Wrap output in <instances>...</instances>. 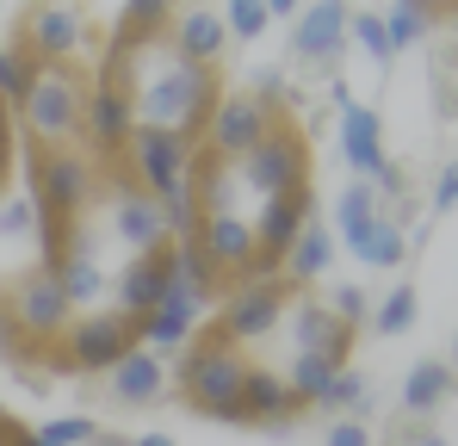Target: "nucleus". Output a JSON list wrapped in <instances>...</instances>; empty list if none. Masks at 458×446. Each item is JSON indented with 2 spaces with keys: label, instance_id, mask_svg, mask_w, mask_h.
<instances>
[{
  "label": "nucleus",
  "instance_id": "10",
  "mask_svg": "<svg viewBox=\"0 0 458 446\" xmlns=\"http://www.w3.org/2000/svg\"><path fill=\"white\" fill-rule=\"evenodd\" d=\"M192 137H174V131H149V124H137L131 131V143H124V167H131V180L161 199L167 186H180V180H192Z\"/></svg>",
  "mask_w": 458,
  "mask_h": 446
},
{
  "label": "nucleus",
  "instance_id": "15",
  "mask_svg": "<svg viewBox=\"0 0 458 446\" xmlns=\"http://www.w3.org/2000/svg\"><path fill=\"white\" fill-rule=\"evenodd\" d=\"M298 416H304V397H292V384H285L279 372L248 366V378H242V422H254V428H267V434H285Z\"/></svg>",
  "mask_w": 458,
  "mask_h": 446
},
{
  "label": "nucleus",
  "instance_id": "1",
  "mask_svg": "<svg viewBox=\"0 0 458 446\" xmlns=\"http://www.w3.org/2000/svg\"><path fill=\"white\" fill-rule=\"evenodd\" d=\"M217 93H224V74L205 69V63H186V56L167 50V44H143V50H131V63H124L131 118L149 124V131H174V137H192V143H199V131H205Z\"/></svg>",
  "mask_w": 458,
  "mask_h": 446
},
{
  "label": "nucleus",
  "instance_id": "43",
  "mask_svg": "<svg viewBox=\"0 0 458 446\" xmlns=\"http://www.w3.org/2000/svg\"><path fill=\"white\" fill-rule=\"evenodd\" d=\"M328 99H335V112H347V106H353V87L335 74V81H328Z\"/></svg>",
  "mask_w": 458,
  "mask_h": 446
},
{
  "label": "nucleus",
  "instance_id": "17",
  "mask_svg": "<svg viewBox=\"0 0 458 446\" xmlns=\"http://www.w3.org/2000/svg\"><path fill=\"white\" fill-rule=\"evenodd\" d=\"M167 50H180L186 63H205V69H217V56L229 50V31L224 19L211 13V6H199V0H180L174 6V19H167V38H161Z\"/></svg>",
  "mask_w": 458,
  "mask_h": 446
},
{
  "label": "nucleus",
  "instance_id": "27",
  "mask_svg": "<svg viewBox=\"0 0 458 446\" xmlns=\"http://www.w3.org/2000/svg\"><path fill=\"white\" fill-rule=\"evenodd\" d=\"M353 254H360L366 267H403V261H409V229H403V223H390L378 211V218H372V229L353 242Z\"/></svg>",
  "mask_w": 458,
  "mask_h": 446
},
{
  "label": "nucleus",
  "instance_id": "24",
  "mask_svg": "<svg viewBox=\"0 0 458 446\" xmlns=\"http://www.w3.org/2000/svg\"><path fill=\"white\" fill-rule=\"evenodd\" d=\"M453 397V360H415L403 378V409L409 416H434Z\"/></svg>",
  "mask_w": 458,
  "mask_h": 446
},
{
  "label": "nucleus",
  "instance_id": "18",
  "mask_svg": "<svg viewBox=\"0 0 458 446\" xmlns=\"http://www.w3.org/2000/svg\"><path fill=\"white\" fill-rule=\"evenodd\" d=\"M99 254L106 248H93V229H75V248L63 254V267L50 273L63 297H69V310H99V297H106V267H99Z\"/></svg>",
  "mask_w": 458,
  "mask_h": 446
},
{
  "label": "nucleus",
  "instance_id": "50",
  "mask_svg": "<svg viewBox=\"0 0 458 446\" xmlns=\"http://www.w3.org/2000/svg\"><path fill=\"white\" fill-rule=\"evenodd\" d=\"M0 13H6V0H0Z\"/></svg>",
  "mask_w": 458,
  "mask_h": 446
},
{
  "label": "nucleus",
  "instance_id": "9",
  "mask_svg": "<svg viewBox=\"0 0 458 446\" xmlns=\"http://www.w3.org/2000/svg\"><path fill=\"white\" fill-rule=\"evenodd\" d=\"M0 304H6V316L19 322V335H25L31 347H44V354L63 341V329H69V316H75V310H69V297H63V286H56L44 267H38V273H25L13 292H0Z\"/></svg>",
  "mask_w": 458,
  "mask_h": 446
},
{
  "label": "nucleus",
  "instance_id": "49",
  "mask_svg": "<svg viewBox=\"0 0 458 446\" xmlns=\"http://www.w3.org/2000/svg\"><path fill=\"white\" fill-rule=\"evenodd\" d=\"M0 186H6V167H0Z\"/></svg>",
  "mask_w": 458,
  "mask_h": 446
},
{
  "label": "nucleus",
  "instance_id": "30",
  "mask_svg": "<svg viewBox=\"0 0 458 446\" xmlns=\"http://www.w3.org/2000/svg\"><path fill=\"white\" fill-rule=\"evenodd\" d=\"M75 229H81V223L44 218V211H38V223H31V242H38V267H44V273H56V267H63V254L75 248Z\"/></svg>",
  "mask_w": 458,
  "mask_h": 446
},
{
  "label": "nucleus",
  "instance_id": "35",
  "mask_svg": "<svg viewBox=\"0 0 458 446\" xmlns=\"http://www.w3.org/2000/svg\"><path fill=\"white\" fill-rule=\"evenodd\" d=\"M328 316H335L341 329H360V322L372 316V292H366V286H353V279H341L335 297H328Z\"/></svg>",
  "mask_w": 458,
  "mask_h": 446
},
{
  "label": "nucleus",
  "instance_id": "14",
  "mask_svg": "<svg viewBox=\"0 0 458 446\" xmlns=\"http://www.w3.org/2000/svg\"><path fill=\"white\" fill-rule=\"evenodd\" d=\"M341 44H347V0H310L304 13H298V25H292L298 63L304 69H335Z\"/></svg>",
  "mask_w": 458,
  "mask_h": 446
},
{
  "label": "nucleus",
  "instance_id": "44",
  "mask_svg": "<svg viewBox=\"0 0 458 446\" xmlns=\"http://www.w3.org/2000/svg\"><path fill=\"white\" fill-rule=\"evenodd\" d=\"M304 0H267V19H285V13H298Z\"/></svg>",
  "mask_w": 458,
  "mask_h": 446
},
{
  "label": "nucleus",
  "instance_id": "31",
  "mask_svg": "<svg viewBox=\"0 0 458 446\" xmlns=\"http://www.w3.org/2000/svg\"><path fill=\"white\" fill-rule=\"evenodd\" d=\"M341 366H328V360H316V354H292V372H279L285 384H292V397H304V409H316V397L328 390V378Z\"/></svg>",
  "mask_w": 458,
  "mask_h": 446
},
{
  "label": "nucleus",
  "instance_id": "4",
  "mask_svg": "<svg viewBox=\"0 0 458 446\" xmlns=\"http://www.w3.org/2000/svg\"><path fill=\"white\" fill-rule=\"evenodd\" d=\"M131 347H143V329L131 316H118V310H81V316H69L63 341L44 360L56 372H112Z\"/></svg>",
  "mask_w": 458,
  "mask_h": 446
},
{
  "label": "nucleus",
  "instance_id": "6",
  "mask_svg": "<svg viewBox=\"0 0 458 446\" xmlns=\"http://www.w3.org/2000/svg\"><path fill=\"white\" fill-rule=\"evenodd\" d=\"M87 44H93V19H87L81 0H31L25 31H19L13 50L25 63H38V69H63V63H75Z\"/></svg>",
  "mask_w": 458,
  "mask_h": 446
},
{
  "label": "nucleus",
  "instance_id": "26",
  "mask_svg": "<svg viewBox=\"0 0 458 446\" xmlns=\"http://www.w3.org/2000/svg\"><path fill=\"white\" fill-rule=\"evenodd\" d=\"M174 6H180V0H124V13H118V44H131V50L161 44V38H167Z\"/></svg>",
  "mask_w": 458,
  "mask_h": 446
},
{
  "label": "nucleus",
  "instance_id": "23",
  "mask_svg": "<svg viewBox=\"0 0 458 446\" xmlns=\"http://www.w3.org/2000/svg\"><path fill=\"white\" fill-rule=\"evenodd\" d=\"M161 390H167V360H155L149 347H131L118 366H112V397L118 403H161Z\"/></svg>",
  "mask_w": 458,
  "mask_h": 446
},
{
  "label": "nucleus",
  "instance_id": "20",
  "mask_svg": "<svg viewBox=\"0 0 458 446\" xmlns=\"http://www.w3.org/2000/svg\"><path fill=\"white\" fill-rule=\"evenodd\" d=\"M199 329H205V310H192V304H180V297H161L149 316H143V347H149L155 360H180V347H186Z\"/></svg>",
  "mask_w": 458,
  "mask_h": 446
},
{
  "label": "nucleus",
  "instance_id": "42",
  "mask_svg": "<svg viewBox=\"0 0 458 446\" xmlns=\"http://www.w3.org/2000/svg\"><path fill=\"white\" fill-rule=\"evenodd\" d=\"M403 6H415V13H428L434 25H446V13H453V0H403Z\"/></svg>",
  "mask_w": 458,
  "mask_h": 446
},
{
  "label": "nucleus",
  "instance_id": "2",
  "mask_svg": "<svg viewBox=\"0 0 458 446\" xmlns=\"http://www.w3.org/2000/svg\"><path fill=\"white\" fill-rule=\"evenodd\" d=\"M248 354L229 341L224 329H199L186 347H180V366H174V384H180V403H192L199 416L211 422H242V378H248Z\"/></svg>",
  "mask_w": 458,
  "mask_h": 446
},
{
  "label": "nucleus",
  "instance_id": "22",
  "mask_svg": "<svg viewBox=\"0 0 458 446\" xmlns=\"http://www.w3.org/2000/svg\"><path fill=\"white\" fill-rule=\"evenodd\" d=\"M341 155H347V167L360 174V180H372L384 161V118L378 112H366V106H347L341 112Z\"/></svg>",
  "mask_w": 458,
  "mask_h": 446
},
{
  "label": "nucleus",
  "instance_id": "37",
  "mask_svg": "<svg viewBox=\"0 0 458 446\" xmlns=\"http://www.w3.org/2000/svg\"><path fill=\"white\" fill-rule=\"evenodd\" d=\"M93 434H99V428H93L87 416H56V422H44L31 441H38V446H87Z\"/></svg>",
  "mask_w": 458,
  "mask_h": 446
},
{
  "label": "nucleus",
  "instance_id": "28",
  "mask_svg": "<svg viewBox=\"0 0 458 446\" xmlns=\"http://www.w3.org/2000/svg\"><path fill=\"white\" fill-rule=\"evenodd\" d=\"M372 218H378V193H372L366 180H353V186H347V193L335 199V236H341V242L353 248V242H360V236L372 229Z\"/></svg>",
  "mask_w": 458,
  "mask_h": 446
},
{
  "label": "nucleus",
  "instance_id": "45",
  "mask_svg": "<svg viewBox=\"0 0 458 446\" xmlns=\"http://www.w3.org/2000/svg\"><path fill=\"white\" fill-rule=\"evenodd\" d=\"M403 446H453L446 434H415V441H403Z\"/></svg>",
  "mask_w": 458,
  "mask_h": 446
},
{
  "label": "nucleus",
  "instance_id": "33",
  "mask_svg": "<svg viewBox=\"0 0 458 446\" xmlns=\"http://www.w3.org/2000/svg\"><path fill=\"white\" fill-rule=\"evenodd\" d=\"M217 19H224V31L235 38V44H254V38L273 25V19H267V0H229Z\"/></svg>",
  "mask_w": 458,
  "mask_h": 446
},
{
  "label": "nucleus",
  "instance_id": "21",
  "mask_svg": "<svg viewBox=\"0 0 458 446\" xmlns=\"http://www.w3.org/2000/svg\"><path fill=\"white\" fill-rule=\"evenodd\" d=\"M328 267H335V229L310 218V223H304V236H298V242L285 248L279 286H285V292H304V286H316V279H322Z\"/></svg>",
  "mask_w": 458,
  "mask_h": 446
},
{
  "label": "nucleus",
  "instance_id": "25",
  "mask_svg": "<svg viewBox=\"0 0 458 446\" xmlns=\"http://www.w3.org/2000/svg\"><path fill=\"white\" fill-rule=\"evenodd\" d=\"M316 409H328V416H353V422H366V428H372V416H378V397H372L366 372L341 366L335 378H328V390L316 397Z\"/></svg>",
  "mask_w": 458,
  "mask_h": 446
},
{
  "label": "nucleus",
  "instance_id": "39",
  "mask_svg": "<svg viewBox=\"0 0 458 446\" xmlns=\"http://www.w3.org/2000/svg\"><path fill=\"white\" fill-rule=\"evenodd\" d=\"M453 205H458V167H453V161H440V174H434V193H428V211H434V218H446Z\"/></svg>",
  "mask_w": 458,
  "mask_h": 446
},
{
  "label": "nucleus",
  "instance_id": "3",
  "mask_svg": "<svg viewBox=\"0 0 458 446\" xmlns=\"http://www.w3.org/2000/svg\"><path fill=\"white\" fill-rule=\"evenodd\" d=\"M25 167H31V205H38L44 218L87 223V211L106 199L99 167H93L81 149H44V143H31Z\"/></svg>",
  "mask_w": 458,
  "mask_h": 446
},
{
  "label": "nucleus",
  "instance_id": "8",
  "mask_svg": "<svg viewBox=\"0 0 458 446\" xmlns=\"http://www.w3.org/2000/svg\"><path fill=\"white\" fill-rule=\"evenodd\" d=\"M285 304H292V292H285L279 279H235V286L217 297V329H224L229 341L248 354L254 341L279 335V322H285Z\"/></svg>",
  "mask_w": 458,
  "mask_h": 446
},
{
  "label": "nucleus",
  "instance_id": "40",
  "mask_svg": "<svg viewBox=\"0 0 458 446\" xmlns=\"http://www.w3.org/2000/svg\"><path fill=\"white\" fill-rule=\"evenodd\" d=\"M322 446H372V428H366V422H353V416H335Z\"/></svg>",
  "mask_w": 458,
  "mask_h": 446
},
{
  "label": "nucleus",
  "instance_id": "13",
  "mask_svg": "<svg viewBox=\"0 0 458 446\" xmlns=\"http://www.w3.org/2000/svg\"><path fill=\"white\" fill-rule=\"evenodd\" d=\"M285 322H292L298 354H316V360H328V366H347V354H353V329H341V322L328 316V304H322V297L292 292Z\"/></svg>",
  "mask_w": 458,
  "mask_h": 446
},
{
  "label": "nucleus",
  "instance_id": "32",
  "mask_svg": "<svg viewBox=\"0 0 458 446\" xmlns=\"http://www.w3.org/2000/svg\"><path fill=\"white\" fill-rule=\"evenodd\" d=\"M384 19V38H390V50H409V44H428L434 38V19L428 13H415V6H390V13H378Z\"/></svg>",
  "mask_w": 458,
  "mask_h": 446
},
{
  "label": "nucleus",
  "instance_id": "12",
  "mask_svg": "<svg viewBox=\"0 0 458 446\" xmlns=\"http://www.w3.org/2000/svg\"><path fill=\"white\" fill-rule=\"evenodd\" d=\"M131 131H137V118H131V99H124V87H87V99H81V137L93 143V155L112 167V161H124V143H131Z\"/></svg>",
  "mask_w": 458,
  "mask_h": 446
},
{
  "label": "nucleus",
  "instance_id": "38",
  "mask_svg": "<svg viewBox=\"0 0 458 446\" xmlns=\"http://www.w3.org/2000/svg\"><path fill=\"white\" fill-rule=\"evenodd\" d=\"M31 223H38V205L31 199H0V236H31Z\"/></svg>",
  "mask_w": 458,
  "mask_h": 446
},
{
  "label": "nucleus",
  "instance_id": "34",
  "mask_svg": "<svg viewBox=\"0 0 458 446\" xmlns=\"http://www.w3.org/2000/svg\"><path fill=\"white\" fill-rule=\"evenodd\" d=\"M31 81H38V63H25L13 44H0V99L19 106V99L31 93Z\"/></svg>",
  "mask_w": 458,
  "mask_h": 446
},
{
  "label": "nucleus",
  "instance_id": "46",
  "mask_svg": "<svg viewBox=\"0 0 458 446\" xmlns=\"http://www.w3.org/2000/svg\"><path fill=\"white\" fill-rule=\"evenodd\" d=\"M131 446H174V441H167V434H137Z\"/></svg>",
  "mask_w": 458,
  "mask_h": 446
},
{
  "label": "nucleus",
  "instance_id": "11",
  "mask_svg": "<svg viewBox=\"0 0 458 446\" xmlns=\"http://www.w3.org/2000/svg\"><path fill=\"white\" fill-rule=\"evenodd\" d=\"M267 124H273V112H267L254 93H217L211 118H205V131H199V149L235 161V155H248V149L267 137Z\"/></svg>",
  "mask_w": 458,
  "mask_h": 446
},
{
  "label": "nucleus",
  "instance_id": "29",
  "mask_svg": "<svg viewBox=\"0 0 458 446\" xmlns=\"http://www.w3.org/2000/svg\"><path fill=\"white\" fill-rule=\"evenodd\" d=\"M415 286H396V292H384L378 304H372V316H366V322H372V329H378V335H409V329H415V316H421V304H415Z\"/></svg>",
  "mask_w": 458,
  "mask_h": 446
},
{
  "label": "nucleus",
  "instance_id": "16",
  "mask_svg": "<svg viewBox=\"0 0 458 446\" xmlns=\"http://www.w3.org/2000/svg\"><path fill=\"white\" fill-rule=\"evenodd\" d=\"M192 242H199V254L217 267V279H224V286H235V279H248V273H254V223L217 218V211H211V218L199 223V236H192Z\"/></svg>",
  "mask_w": 458,
  "mask_h": 446
},
{
  "label": "nucleus",
  "instance_id": "19",
  "mask_svg": "<svg viewBox=\"0 0 458 446\" xmlns=\"http://www.w3.org/2000/svg\"><path fill=\"white\" fill-rule=\"evenodd\" d=\"M161 292H167V273H161V254H131L124 261V273L112 279V310L118 316H131L137 329H143V316H149L155 304H161Z\"/></svg>",
  "mask_w": 458,
  "mask_h": 446
},
{
  "label": "nucleus",
  "instance_id": "5",
  "mask_svg": "<svg viewBox=\"0 0 458 446\" xmlns=\"http://www.w3.org/2000/svg\"><path fill=\"white\" fill-rule=\"evenodd\" d=\"M81 99H87V74H81V63H63V69H38L31 93L19 99L31 143H44V149L75 143V137H81Z\"/></svg>",
  "mask_w": 458,
  "mask_h": 446
},
{
  "label": "nucleus",
  "instance_id": "48",
  "mask_svg": "<svg viewBox=\"0 0 458 446\" xmlns=\"http://www.w3.org/2000/svg\"><path fill=\"white\" fill-rule=\"evenodd\" d=\"M19 446H38V441H31V428H25V434H19Z\"/></svg>",
  "mask_w": 458,
  "mask_h": 446
},
{
  "label": "nucleus",
  "instance_id": "36",
  "mask_svg": "<svg viewBox=\"0 0 458 446\" xmlns=\"http://www.w3.org/2000/svg\"><path fill=\"white\" fill-rule=\"evenodd\" d=\"M347 38L372 56V63H390L396 50H390V38H384V19L378 13H347Z\"/></svg>",
  "mask_w": 458,
  "mask_h": 446
},
{
  "label": "nucleus",
  "instance_id": "7",
  "mask_svg": "<svg viewBox=\"0 0 458 446\" xmlns=\"http://www.w3.org/2000/svg\"><path fill=\"white\" fill-rule=\"evenodd\" d=\"M235 167H242V180H248L260 199H285V193L310 186V143H304L298 124L273 118L260 143L248 149V155H235Z\"/></svg>",
  "mask_w": 458,
  "mask_h": 446
},
{
  "label": "nucleus",
  "instance_id": "41",
  "mask_svg": "<svg viewBox=\"0 0 458 446\" xmlns=\"http://www.w3.org/2000/svg\"><path fill=\"white\" fill-rule=\"evenodd\" d=\"M0 167L13 174V106L0 99Z\"/></svg>",
  "mask_w": 458,
  "mask_h": 446
},
{
  "label": "nucleus",
  "instance_id": "47",
  "mask_svg": "<svg viewBox=\"0 0 458 446\" xmlns=\"http://www.w3.org/2000/svg\"><path fill=\"white\" fill-rule=\"evenodd\" d=\"M87 446H131V441H118V434H93Z\"/></svg>",
  "mask_w": 458,
  "mask_h": 446
}]
</instances>
